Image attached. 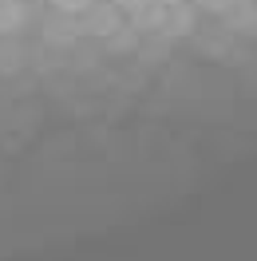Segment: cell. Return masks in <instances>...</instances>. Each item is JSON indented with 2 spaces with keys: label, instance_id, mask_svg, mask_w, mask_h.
<instances>
[{
  "label": "cell",
  "instance_id": "cell-2",
  "mask_svg": "<svg viewBox=\"0 0 257 261\" xmlns=\"http://www.w3.org/2000/svg\"><path fill=\"white\" fill-rule=\"evenodd\" d=\"M28 24V12L20 0H0V36H16Z\"/></svg>",
  "mask_w": 257,
  "mask_h": 261
},
{
  "label": "cell",
  "instance_id": "cell-1",
  "mask_svg": "<svg viewBox=\"0 0 257 261\" xmlns=\"http://www.w3.org/2000/svg\"><path fill=\"white\" fill-rule=\"evenodd\" d=\"M83 16H87L83 32H91V36H103V40H107V36H111L115 28L123 24V20H119V4H115V0H107V4H95V0H91V8H87Z\"/></svg>",
  "mask_w": 257,
  "mask_h": 261
},
{
  "label": "cell",
  "instance_id": "cell-4",
  "mask_svg": "<svg viewBox=\"0 0 257 261\" xmlns=\"http://www.w3.org/2000/svg\"><path fill=\"white\" fill-rule=\"evenodd\" d=\"M162 24H170V36H182V32H190V28H194V16H190V12H182V8H174V12H166Z\"/></svg>",
  "mask_w": 257,
  "mask_h": 261
},
{
  "label": "cell",
  "instance_id": "cell-7",
  "mask_svg": "<svg viewBox=\"0 0 257 261\" xmlns=\"http://www.w3.org/2000/svg\"><path fill=\"white\" fill-rule=\"evenodd\" d=\"M162 4H178V0H162Z\"/></svg>",
  "mask_w": 257,
  "mask_h": 261
},
{
  "label": "cell",
  "instance_id": "cell-6",
  "mask_svg": "<svg viewBox=\"0 0 257 261\" xmlns=\"http://www.w3.org/2000/svg\"><path fill=\"white\" fill-rule=\"evenodd\" d=\"M115 4H123V8H131V12H135V8H143V4H150V0H115Z\"/></svg>",
  "mask_w": 257,
  "mask_h": 261
},
{
  "label": "cell",
  "instance_id": "cell-3",
  "mask_svg": "<svg viewBox=\"0 0 257 261\" xmlns=\"http://www.w3.org/2000/svg\"><path fill=\"white\" fill-rule=\"evenodd\" d=\"M24 67V51H20V44H0V71L8 75V71H20Z\"/></svg>",
  "mask_w": 257,
  "mask_h": 261
},
{
  "label": "cell",
  "instance_id": "cell-5",
  "mask_svg": "<svg viewBox=\"0 0 257 261\" xmlns=\"http://www.w3.org/2000/svg\"><path fill=\"white\" fill-rule=\"evenodd\" d=\"M60 12H67V16H80V12H87L91 8V0H52Z\"/></svg>",
  "mask_w": 257,
  "mask_h": 261
}]
</instances>
